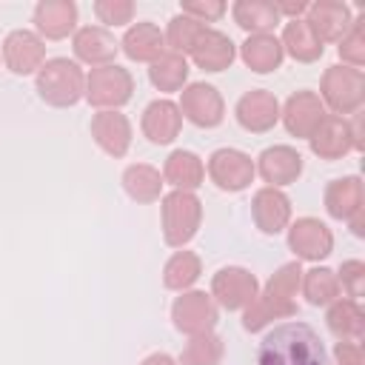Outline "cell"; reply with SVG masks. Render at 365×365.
I'll return each instance as SVG.
<instances>
[{
  "label": "cell",
  "mask_w": 365,
  "mask_h": 365,
  "mask_svg": "<svg viewBox=\"0 0 365 365\" xmlns=\"http://www.w3.org/2000/svg\"><path fill=\"white\" fill-rule=\"evenodd\" d=\"M3 63L11 74L26 77L31 71H40V66L46 63V46L34 31H9L3 40Z\"/></svg>",
  "instance_id": "cell-11"
},
{
  "label": "cell",
  "mask_w": 365,
  "mask_h": 365,
  "mask_svg": "<svg viewBox=\"0 0 365 365\" xmlns=\"http://www.w3.org/2000/svg\"><path fill=\"white\" fill-rule=\"evenodd\" d=\"M163 240L171 248H182L202 222V202L191 191H171L163 197Z\"/></svg>",
  "instance_id": "cell-4"
},
{
  "label": "cell",
  "mask_w": 365,
  "mask_h": 365,
  "mask_svg": "<svg viewBox=\"0 0 365 365\" xmlns=\"http://www.w3.org/2000/svg\"><path fill=\"white\" fill-rule=\"evenodd\" d=\"M140 365H177V362H174V359H171L168 354L157 351V354H148V356H145V359H143Z\"/></svg>",
  "instance_id": "cell-43"
},
{
  "label": "cell",
  "mask_w": 365,
  "mask_h": 365,
  "mask_svg": "<svg viewBox=\"0 0 365 365\" xmlns=\"http://www.w3.org/2000/svg\"><path fill=\"white\" fill-rule=\"evenodd\" d=\"M182 14L185 17H194L197 23H214V20H220L222 14H225V3H220V0H205V3H197V0H185L182 3Z\"/></svg>",
  "instance_id": "cell-40"
},
{
  "label": "cell",
  "mask_w": 365,
  "mask_h": 365,
  "mask_svg": "<svg viewBox=\"0 0 365 365\" xmlns=\"http://www.w3.org/2000/svg\"><path fill=\"white\" fill-rule=\"evenodd\" d=\"M171 319H174V328L188 336L211 334L217 325V305L205 291H188L174 299Z\"/></svg>",
  "instance_id": "cell-7"
},
{
  "label": "cell",
  "mask_w": 365,
  "mask_h": 365,
  "mask_svg": "<svg viewBox=\"0 0 365 365\" xmlns=\"http://www.w3.org/2000/svg\"><path fill=\"white\" fill-rule=\"evenodd\" d=\"M205 31V26L202 23H197L194 17H185V14H177V17H171L168 20V29H165V46H168V51H174V54H191V48H194V43L200 40V34Z\"/></svg>",
  "instance_id": "cell-35"
},
{
  "label": "cell",
  "mask_w": 365,
  "mask_h": 365,
  "mask_svg": "<svg viewBox=\"0 0 365 365\" xmlns=\"http://www.w3.org/2000/svg\"><path fill=\"white\" fill-rule=\"evenodd\" d=\"M299 282H302V294L311 305H331L334 299H339V279L325 265L305 271V277Z\"/></svg>",
  "instance_id": "cell-34"
},
{
  "label": "cell",
  "mask_w": 365,
  "mask_h": 365,
  "mask_svg": "<svg viewBox=\"0 0 365 365\" xmlns=\"http://www.w3.org/2000/svg\"><path fill=\"white\" fill-rule=\"evenodd\" d=\"M134 94V80L123 66H97L86 77V100L100 111H117Z\"/></svg>",
  "instance_id": "cell-5"
},
{
  "label": "cell",
  "mask_w": 365,
  "mask_h": 365,
  "mask_svg": "<svg viewBox=\"0 0 365 365\" xmlns=\"http://www.w3.org/2000/svg\"><path fill=\"white\" fill-rule=\"evenodd\" d=\"M242 60L251 71L257 74H268L274 68H279L285 51H282V43L274 37V34H251L245 43H242Z\"/></svg>",
  "instance_id": "cell-27"
},
{
  "label": "cell",
  "mask_w": 365,
  "mask_h": 365,
  "mask_svg": "<svg viewBox=\"0 0 365 365\" xmlns=\"http://www.w3.org/2000/svg\"><path fill=\"white\" fill-rule=\"evenodd\" d=\"M163 177H165L177 191H194V188H200L202 180H205V165H202V160H200L194 151L177 148V151L168 154L165 168H163Z\"/></svg>",
  "instance_id": "cell-25"
},
{
  "label": "cell",
  "mask_w": 365,
  "mask_h": 365,
  "mask_svg": "<svg viewBox=\"0 0 365 365\" xmlns=\"http://www.w3.org/2000/svg\"><path fill=\"white\" fill-rule=\"evenodd\" d=\"M34 26L48 40H63L77 26V6L71 0H40L34 6Z\"/></svg>",
  "instance_id": "cell-21"
},
{
  "label": "cell",
  "mask_w": 365,
  "mask_h": 365,
  "mask_svg": "<svg viewBox=\"0 0 365 365\" xmlns=\"http://www.w3.org/2000/svg\"><path fill=\"white\" fill-rule=\"evenodd\" d=\"M211 297L225 311H245L257 297V277L240 265L220 268L211 279Z\"/></svg>",
  "instance_id": "cell-9"
},
{
  "label": "cell",
  "mask_w": 365,
  "mask_h": 365,
  "mask_svg": "<svg viewBox=\"0 0 365 365\" xmlns=\"http://www.w3.org/2000/svg\"><path fill=\"white\" fill-rule=\"evenodd\" d=\"M288 248L297 259H322L334 251V234L317 217H299L288 228Z\"/></svg>",
  "instance_id": "cell-12"
},
{
  "label": "cell",
  "mask_w": 365,
  "mask_h": 365,
  "mask_svg": "<svg viewBox=\"0 0 365 365\" xmlns=\"http://www.w3.org/2000/svg\"><path fill=\"white\" fill-rule=\"evenodd\" d=\"M91 137L108 157H125L131 145V123L120 111H97L91 117Z\"/></svg>",
  "instance_id": "cell-17"
},
{
  "label": "cell",
  "mask_w": 365,
  "mask_h": 365,
  "mask_svg": "<svg viewBox=\"0 0 365 365\" xmlns=\"http://www.w3.org/2000/svg\"><path fill=\"white\" fill-rule=\"evenodd\" d=\"M339 57L351 68H359L365 63V17H354L348 34L339 40Z\"/></svg>",
  "instance_id": "cell-37"
},
{
  "label": "cell",
  "mask_w": 365,
  "mask_h": 365,
  "mask_svg": "<svg viewBox=\"0 0 365 365\" xmlns=\"http://www.w3.org/2000/svg\"><path fill=\"white\" fill-rule=\"evenodd\" d=\"M208 177L220 191H242L254 180V160L237 148H217L208 157Z\"/></svg>",
  "instance_id": "cell-10"
},
{
  "label": "cell",
  "mask_w": 365,
  "mask_h": 365,
  "mask_svg": "<svg viewBox=\"0 0 365 365\" xmlns=\"http://www.w3.org/2000/svg\"><path fill=\"white\" fill-rule=\"evenodd\" d=\"M254 171H259L268 188L291 185L302 174V154L291 145H271L259 154V163L254 165Z\"/></svg>",
  "instance_id": "cell-16"
},
{
  "label": "cell",
  "mask_w": 365,
  "mask_h": 365,
  "mask_svg": "<svg viewBox=\"0 0 365 365\" xmlns=\"http://www.w3.org/2000/svg\"><path fill=\"white\" fill-rule=\"evenodd\" d=\"M308 143H311V151L317 154V157H322V160H339V157H345L351 148H354V134H351V125L342 120V117H325L319 125H317V131L308 137Z\"/></svg>",
  "instance_id": "cell-20"
},
{
  "label": "cell",
  "mask_w": 365,
  "mask_h": 365,
  "mask_svg": "<svg viewBox=\"0 0 365 365\" xmlns=\"http://www.w3.org/2000/svg\"><path fill=\"white\" fill-rule=\"evenodd\" d=\"M257 365H325V345L311 325L285 322L259 342Z\"/></svg>",
  "instance_id": "cell-1"
},
{
  "label": "cell",
  "mask_w": 365,
  "mask_h": 365,
  "mask_svg": "<svg viewBox=\"0 0 365 365\" xmlns=\"http://www.w3.org/2000/svg\"><path fill=\"white\" fill-rule=\"evenodd\" d=\"M180 114L194 123L197 128H217L225 117V103L220 91L208 83H191L182 88L180 97Z\"/></svg>",
  "instance_id": "cell-8"
},
{
  "label": "cell",
  "mask_w": 365,
  "mask_h": 365,
  "mask_svg": "<svg viewBox=\"0 0 365 365\" xmlns=\"http://www.w3.org/2000/svg\"><path fill=\"white\" fill-rule=\"evenodd\" d=\"M334 365H362V348L356 342H336Z\"/></svg>",
  "instance_id": "cell-41"
},
{
  "label": "cell",
  "mask_w": 365,
  "mask_h": 365,
  "mask_svg": "<svg viewBox=\"0 0 365 365\" xmlns=\"http://www.w3.org/2000/svg\"><path fill=\"white\" fill-rule=\"evenodd\" d=\"M305 23L308 29L314 31V37L319 43H339L351 23H354V14L345 3H331V0H319V3H311L308 11H305Z\"/></svg>",
  "instance_id": "cell-13"
},
{
  "label": "cell",
  "mask_w": 365,
  "mask_h": 365,
  "mask_svg": "<svg viewBox=\"0 0 365 365\" xmlns=\"http://www.w3.org/2000/svg\"><path fill=\"white\" fill-rule=\"evenodd\" d=\"M200 271H202V262L194 251H177L163 268V285L171 291H185L188 285L197 282Z\"/></svg>",
  "instance_id": "cell-33"
},
{
  "label": "cell",
  "mask_w": 365,
  "mask_h": 365,
  "mask_svg": "<svg viewBox=\"0 0 365 365\" xmlns=\"http://www.w3.org/2000/svg\"><path fill=\"white\" fill-rule=\"evenodd\" d=\"M94 14L100 17V23L123 26V23H131V17H134V3H131V0H97V3H94Z\"/></svg>",
  "instance_id": "cell-39"
},
{
  "label": "cell",
  "mask_w": 365,
  "mask_h": 365,
  "mask_svg": "<svg viewBox=\"0 0 365 365\" xmlns=\"http://www.w3.org/2000/svg\"><path fill=\"white\" fill-rule=\"evenodd\" d=\"M325 117H328L325 114V106H322V100L314 91H297V94H291L288 103H285V108H282V123H285L288 134L302 137V140H308Z\"/></svg>",
  "instance_id": "cell-15"
},
{
  "label": "cell",
  "mask_w": 365,
  "mask_h": 365,
  "mask_svg": "<svg viewBox=\"0 0 365 365\" xmlns=\"http://www.w3.org/2000/svg\"><path fill=\"white\" fill-rule=\"evenodd\" d=\"M336 279H339V288L348 294V299L356 302L362 297V291H365V265L359 259H348V262L339 265Z\"/></svg>",
  "instance_id": "cell-38"
},
{
  "label": "cell",
  "mask_w": 365,
  "mask_h": 365,
  "mask_svg": "<svg viewBox=\"0 0 365 365\" xmlns=\"http://www.w3.org/2000/svg\"><path fill=\"white\" fill-rule=\"evenodd\" d=\"M274 6H277V11H279V17H282V14H291V20H297L299 14L308 11V3H274Z\"/></svg>",
  "instance_id": "cell-42"
},
{
  "label": "cell",
  "mask_w": 365,
  "mask_h": 365,
  "mask_svg": "<svg viewBox=\"0 0 365 365\" xmlns=\"http://www.w3.org/2000/svg\"><path fill=\"white\" fill-rule=\"evenodd\" d=\"M282 51H288L294 60H299V63H314V60H319L322 57V43L314 37V31L308 29V23L302 20V17H297V20H288L285 23V29H282Z\"/></svg>",
  "instance_id": "cell-30"
},
{
  "label": "cell",
  "mask_w": 365,
  "mask_h": 365,
  "mask_svg": "<svg viewBox=\"0 0 365 365\" xmlns=\"http://www.w3.org/2000/svg\"><path fill=\"white\" fill-rule=\"evenodd\" d=\"M140 125H143V134H145L154 145H168V143H174V137H177L180 128H182L180 106L171 103V100H154V103L145 106Z\"/></svg>",
  "instance_id": "cell-18"
},
{
  "label": "cell",
  "mask_w": 365,
  "mask_h": 365,
  "mask_svg": "<svg viewBox=\"0 0 365 365\" xmlns=\"http://www.w3.org/2000/svg\"><path fill=\"white\" fill-rule=\"evenodd\" d=\"M231 14H234L237 26L251 31V34H268L282 20L277 6L268 0H240L231 6Z\"/></svg>",
  "instance_id": "cell-29"
},
{
  "label": "cell",
  "mask_w": 365,
  "mask_h": 365,
  "mask_svg": "<svg viewBox=\"0 0 365 365\" xmlns=\"http://www.w3.org/2000/svg\"><path fill=\"white\" fill-rule=\"evenodd\" d=\"M322 106L334 108L336 117L354 114L365 100V77L351 66H331L322 74Z\"/></svg>",
  "instance_id": "cell-6"
},
{
  "label": "cell",
  "mask_w": 365,
  "mask_h": 365,
  "mask_svg": "<svg viewBox=\"0 0 365 365\" xmlns=\"http://www.w3.org/2000/svg\"><path fill=\"white\" fill-rule=\"evenodd\" d=\"M234 114H237V123L245 131L262 134V131H271L277 125V120H279V103H277V97L271 91L254 88V91H248V94H242L237 100Z\"/></svg>",
  "instance_id": "cell-14"
},
{
  "label": "cell",
  "mask_w": 365,
  "mask_h": 365,
  "mask_svg": "<svg viewBox=\"0 0 365 365\" xmlns=\"http://www.w3.org/2000/svg\"><path fill=\"white\" fill-rule=\"evenodd\" d=\"M222 359V339L217 334L191 336L180 354V365H220Z\"/></svg>",
  "instance_id": "cell-36"
},
{
  "label": "cell",
  "mask_w": 365,
  "mask_h": 365,
  "mask_svg": "<svg viewBox=\"0 0 365 365\" xmlns=\"http://www.w3.org/2000/svg\"><path fill=\"white\" fill-rule=\"evenodd\" d=\"M123 188L134 202H154V200H160L163 177L157 168H151L145 163H134L123 171Z\"/></svg>",
  "instance_id": "cell-31"
},
{
  "label": "cell",
  "mask_w": 365,
  "mask_h": 365,
  "mask_svg": "<svg viewBox=\"0 0 365 365\" xmlns=\"http://www.w3.org/2000/svg\"><path fill=\"white\" fill-rule=\"evenodd\" d=\"M191 57H194L197 68H202V71H222V68H228L234 63L237 48H234L228 34H222L217 29H205L200 34V40L194 43Z\"/></svg>",
  "instance_id": "cell-22"
},
{
  "label": "cell",
  "mask_w": 365,
  "mask_h": 365,
  "mask_svg": "<svg viewBox=\"0 0 365 365\" xmlns=\"http://www.w3.org/2000/svg\"><path fill=\"white\" fill-rule=\"evenodd\" d=\"M302 279V268L299 262H285L279 265V271L268 279V285L262 288V294L254 297V302L245 308L242 314V328L245 331H262L271 319H282V317H294L297 314V288Z\"/></svg>",
  "instance_id": "cell-2"
},
{
  "label": "cell",
  "mask_w": 365,
  "mask_h": 365,
  "mask_svg": "<svg viewBox=\"0 0 365 365\" xmlns=\"http://www.w3.org/2000/svg\"><path fill=\"white\" fill-rule=\"evenodd\" d=\"M37 94L54 108H68L86 94V74L68 57L46 60L37 71Z\"/></svg>",
  "instance_id": "cell-3"
},
{
  "label": "cell",
  "mask_w": 365,
  "mask_h": 365,
  "mask_svg": "<svg viewBox=\"0 0 365 365\" xmlns=\"http://www.w3.org/2000/svg\"><path fill=\"white\" fill-rule=\"evenodd\" d=\"M325 211L334 220H351L362 211V180L359 177H339L325 188Z\"/></svg>",
  "instance_id": "cell-26"
},
{
  "label": "cell",
  "mask_w": 365,
  "mask_h": 365,
  "mask_svg": "<svg viewBox=\"0 0 365 365\" xmlns=\"http://www.w3.org/2000/svg\"><path fill=\"white\" fill-rule=\"evenodd\" d=\"M148 80L154 88L160 91H180L188 80V63L182 54H174V51H163L151 68H148Z\"/></svg>",
  "instance_id": "cell-32"
},
{
  "label": "cell",
  "mask_w": 365,
  "mask_h": 365,
  "mask_svg": "<svg viewBox=\"0 0 365 365\" xmlns=\"http://www.w3.org/2000/svg\"><path fill=\"white\" fill-rule=\"evenodd\" d=\"M120 43L114 40L111 31H106L103 26H83L77 34H74V54L88 63V66H108L117 54Z\"/></svg>",
  "instance_id": "cell-23"
},
{
  "label": "cell",
  "mask_w": 365,
  "mask_h": 365,
  "mask_svg": "<svg viewBox=\"0 0 365 365\" xmlns=\"http://www.w3.org/2000/svg\"><path fill=\"white\" fill-rule=\"evenodd\" d=\"M123 51L128 60L137 63H154L163 51H165V37L154 23H134L125 34H123Z\"/></svg>",
  "instance_id": "cell-24"
},
{
  "label": "cell",
  "mask_w": 365,
  "mask_h": 365,
  "mask_svg": "<svg viewBox=\"0 0 365 365\" xmlns=\"http://www.w3.org/2000/svg\"><path fill=\"white\" fill-rule=\"evenodd\" d=\"M251 217L262 234H279L291 220V200L279 188H259L251 200Z\"/></svg>",
  "instance_id": "cell-19"
},
{
  "label": "cell",
  "mask_w": 365,
  "mask_h": 365,
  "mask_svg": "<svg viewBox=\"0 0 365 365\" xmlns=\"http://www.w3.org/2000/svg\"><path fill=\"white\" fill-rule=\"evenodd\" d=\"M328 328L339 342H359L365 331V314L354 299H334L328 308Z\"/></svg>",
  "instance_id": "cell-28"
}]
</instances>
